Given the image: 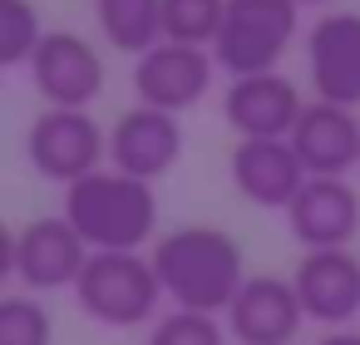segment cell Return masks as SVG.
Returning a JSON list of instances; mask_svg holds the SVG:
<instances>
[{"mask_svg": "<svg viewBox=\"0 0 360 345\" xmlns=\"http://www.w3.org/2000/svg\"><path fill=\"white\" fill-rule=\"evenodd\" d=\"M153 271L163 281V296L178 311H207L227 315L237 291L247 286V261L237 237L222 227H178L163 232L153 247Z\"/></svg>", "mask_w": 360, "mask_h": 345, "instance_id": "1", "label": "cell"}, {"mask_svg": "<svg viewBox=\"0 0 360 345\" xmlns=\"http://www.w3.org/2000/svg\"><path fill=\"white\" fill-rule=\"evenodd\" d=\"M65 217L89 252H139L158 227V193L143 178L99 168L65 188Z\"/></svg>", "mask_w": 360, "mask_h": 345, "instance_id": "2", "label": "cell"}, {"mask_svg": "<svg viewBox=\"0 0 360 345\" xmlns=\"http://www.w3.org/2000/svg\"><path fill=\"white\" fill-rule=\"evenodd\" d=\"M158 296H163V281L153 271V256H139V252H94L75 281L79 311L114 330L153 320Z\"/></svg>", "mask_w": 360, "mask_h": 345, "instance_id": "3", "label": "cell"}, {"mask_svg": "<svg viewBox=\"0 0 360 345\" xmlns=\"http://www.w3.org/2000/svg\"><path fill=\"white\" fill-rule=\"evenodd\" d=\"M296 25H301V6H296V0H227L222 30L212 40V60L232 79L271 74L276 60L291 50Z\"/></svg>", "mask_w": 360, "mask_h": 345, "instance_id": "4", "label": "cell"}, {"mask_svg": "<svg viewBox=\"0 0 360 345\" xmlns=\"http://www.w3.org/2000/svg\"><path fill=\"white\" fill-rule=\"evenodd\" d=\"M25 158L50 183H79L109 158V134L84 109H45L25 134Z\"/></svg>", "mask_w": 360, "mask_h": 345, "instance_id": "5", "label": "cell"}, {"mask_svg": "<svg viewBox=\"0 0 360 345\" xmlns=\"http://www.w3.org/2000/svg\"><path fill=\"white\" fill-rule=\"evenodd\" d=\"M94 252L84 247V237L70 227V217L60 212V217H35V222H25L20 232H15V242H11V271L20 276V286L25 291H75V281H79V271H84V261H89Z\"/></svg>", "mask_w": 360, "mask_h": 345, "instance_id": "6", "label": "cell"}, {"mask_svg": "<svg viewBox=\"0 0 360 345\" xmlns=\"http://www.w3.org/2000/svg\"><path fill=\"white\" fill-rule=\"evenodd\" d=\"M30 84L50 109H89L104 94V60L84 35L45 30L30 60Z\"/></svg>", "mask_w": 360, "mask_h": 345, "instance_id": "7", "label": "cell"}, {"mask_svg": "<svg viewBox=\"0 0 360 345\" xmlns=\"http://www.w3.org/2000/svg\"><path fill=\"white\" fill-rule=\"evenodd\" d=\"M212 70H217L212 50L163 40V45H153L148 55H139V65H134V94H139V104H148V109L183 114V109H193V104L212 89Z\"/></svg>", "mask_w": 360, "mask_h": 345, "instance_id": "8", "label": "cell"}, {"mask_svg": "<svg viewBox=\"0 0 360 345\" xmlns=\"http://www.w3.org/2000/svg\"><path fill=\"white\" fill-rule=\"evenodd\" d=\"M306 70H311L316 99L360 109V15L355 11H330L311 25Z\"/></svg>", "mask_w": 360, "mask_h": 345, "instance_id": "9", "label": "cell"}, {"mask_svg": "<svg viewBox=\"0 0 360 345\" xmlns=\"http://www.w3.org/2000/svg\"><path fill=\"white\" fill-rule=\"evenodd\" d=\"M227 335L237 345H291L306 325V306L296 296V281L281 276H247L237 301L227 306Z\"/></svg>", "mask_w": 360, "mask_h": 345, "instance_id": "10", "label": "cell"}, {"mask_svg": "<svg viewBox=\"0 0 360 345\" xmlns=\"http://www.w3.org/2000/svg\"><path fill=\"white\" fill-rule=\"evenodd\" d=\"M227 173H232V188L252 207H281V212L296 202V193L311 178L291 138H237Z\"/></svg>", "mask_w": 360, "mask_h": 345, "instance_id": "11", "label": "cell"}, {"mask_svg": "<svg viewBox=\"0 0 360 345\" xmlns=\"http://www.w3.org/2000/svg\"><path fill=\"white\" fill-rule=\"evenodd\" d=\"M183 158V124L178 114H163V109H129L119 114V124L109 129V163L129 178H163L173 163Z\"/></svg>", "mask_w": 360, "mask_h": 345, "instance_id": "12", "label": "cell"}, {"mask_svg": "<svg viewBox=\"0 0 360 345\" xmlns=\"http://www.w3.org/2000/svg\"><path fill=\"white\" fill-rule=\"evenodd\" d=\"M301 94L286 74H247L232 79L222 94V119L237 138H291L296 119H301Z\"/></svg>", "mask_w": 360, "mask_h": 345, "instance_id": "13", "label": "cell"}, {"mask_svg": "<svg viewBox=\"0 0 360 345\" xmlns=\"http://www.w3.org/2000/svg\"><path fill=\"white\" fill-rule=\"evenodd\" d=\"M286 227L306 252L350 247V237L360 232V197L345 178H306V188L286 207Z\"/></svg>", "mask_w": 360, "mask_h": 345, "instance_id": "14", "label": "cell"}, {"mask_svg": "<svg viewBox=\"0 0 360 345\" xmlns=\"http://www.w3.org/2000/svg\"><path fill=\"white\" fill-rule=\"evenodd\" d=\"M291 148L306 163L311 178H345L350 168H360V119L355 109L340 104H306L296 129H291Z\"/></svg>", "mask_w": 360, "mask_h": 345, "instance_id": "15", "label": "cell"}, {"mask_svg": "<svg viewBox=\"0 0 360 345\" xmlns=\"http://www.w3.org/2000/svg\"><path fill=\"white\" fill-rule=\"evenodd\" d=\"M296 296L306 306V320L321 325H345L360 311V261L350 247H330V252H306L296 261Z\"/></svg>", "mask_w": 360, "mask_h": 345, "instance_id": "16", "label": "cell"}, {"mask_svg": "<svg viewBox=\"0 0 360 345\" xmlns=\"http://www.w3.org/2000/svg\"><path fill=\"white\" fill-rule=\"evenodd\" d=\"M94 20L124 55H148L163 45V0H94Z\"/></svg>", "mask_w": 360, "mask_h": 345, "instance_id": "17", "label": "cell"}, {"mask_svg": "<svg viewBox=\"0 0 360 345\" xmlns=\"http://www.w3.org/2000/svg\"><path fill=\"white\" fill-rule=\"evenodd\" d=\"M227 15V0H163V40L212 45Z\"/></svg>", "mask_w": 360, "mask_h": 345, "instance_id": "18", "label": "cell"}, {"mask_svg": "<svg viewBox=\"0 0 360 345\" xmlns=\"http://www.w3.org/2000/svg\"><path fill=\"white\" fill-rule=\"evenodd\" d=\"M40 40H45V30H40V11L30 0H0V65L30 70Z\"/></svg>", "mask_w": 360, "mask_h": 345, "instance_id": "19", "label": "cell"}, {"mask_svg": "<svg viewBox=\"0 0 360 345\" xmlns=\"http://www.w3.org/2000/svg\"><path fill=\"white\" fill-rule=\"evenodd\" d=\"M55 325L35 296H0V345H50Z\"/></svg>", "mask_w": 360, "mask_h": 345, "instance_id": "20", "label": "cell"}, {"mask_svg": "<svg viewBox=\"0 0 360 345\" xmlns=\"http://www.w3.org/2000/svg\"><path fill=\"white\" fill-rule=\"evenodd\" d=\"M148 345H227V320L207 311H168L153 320Z\"/></svg>", "mask_w": 360, "mask_h": 345, "instance_id": "21", "label": "cell"}, {"mask_svg": "<svg viewBox=\"0 0 360 345\" xmlns=\"http://www.w3.org/2000/svg\"><path fill=\"white\" fill-rule=\"evenodd\" d=\"M316 345H360V330H330V335L316 340Z\"/></svg>", "mask_w": 360, "mask_h": 345, "instance_id": "22", "label": "cell"}, {"mask_svg": "<svg viewBox=\"0 0 360 345\" xmlns=\"http://www.w3.org/2000/svg\"><path fill=\"white\" fill-rule=\"evenodd\" d=\"M296 6H326V0H296Z\"/></svg>", "mask_w": 360, "mask_h": 345, "instance_id": "23", "label": "cell"}]
</instances>
